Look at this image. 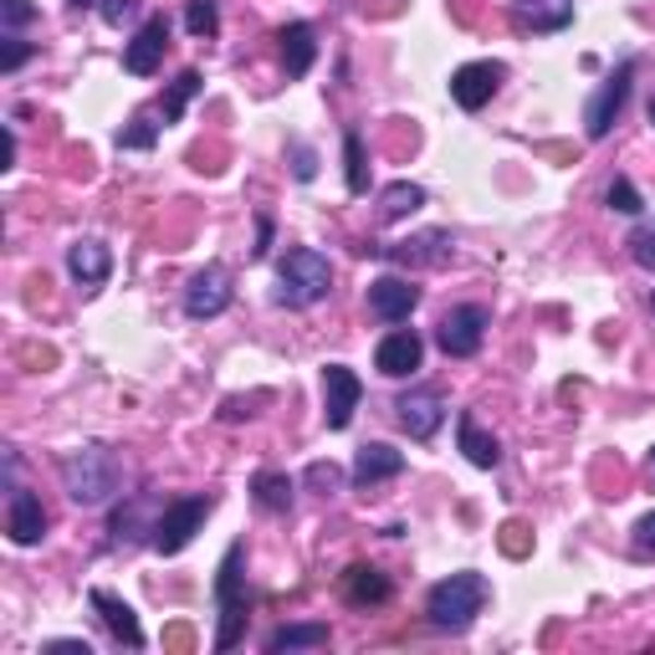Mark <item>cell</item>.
<instances>
[{"instance_id":"obj_1","label":"cell","mask_w":655,"mask_h":655,"mask_svg":"<svg viewBox=\"0 0 655 655\" xmlns=\"http://www.w3.org/2000/svg\"><path fill=\"white\" fill-rule=\"evenodd\" d=\"M57 471H62V487H68V497L77 507H102L108 497H118V487H123V466H118V456L108 451V446H98V440H87V446L68 451L62 461H57Z\"/></svg>"},{"instance_id":"obj_2","label":"cell","mask_w":655,"mask_h":655,"mask_svg":"<svg viewBox=\"0 0 655 655\" xmlns=\"http://www.w3.org/2000/svg\"><path fill=\"white\" fill-rule=\"evenodd\" d=\"M241 558H246V543L235 538L226 548L216 569V605H220V630H216V651H235L241 635H246V615H252V594H246V573H241Z\"/></svg>"},{"instance_id":"obj_3","label":"cell","mask_w":655,"mask_h":655,"mask_svg":"<svg viewBox=\"0 0 655 655\" xmlns=\"http://www.w3.org/2000/svg\"><path fill=\"white\" fill-rule=\"evenodd\" d=\"M328 287H333V267H328V256L313 252V246H292V252L277 262V307H313L328 298Z\"/></svg>"},{"instance_id":"obj_4","label":"cell","mask_w":655,"mask_h":655,"mask_svg":"<svg viewBox=\"0 0 655 655\" xmlns=\"http://www.w3.org/2000/svg\"><path fill=\"white\" fill-rule=\"evenodd\" d=\"M487 605V579L482 573H451V579H440L430 594H425V620L436 624V630H471V620L482 615Z\"/></svg>"},{"instance_id":"obj_5","label":"cell","mask_w":655,"mask_h":655,"mask_svg":"<svg viewBox=\"0 0 655 655\" xmlns=\"http://www.w3.org/2000/svg\"><path fill=\"white\" fill-rule=\"evenodd\" d=\"M205 518H210V497H174V502L154 518V548L159 554H185L190 543H195V533L205 527Z\"/></svg>"},{"instance_id":"obj_6","label":"cell","mask_w":655,"mask_h":655,"mask_svg":"<svg viewBox=\"0 0 655 655\" xmlns=\"http://www.w3.org/2000/svg\"><path fill=\"white\" fill-rule=\"evenodd\" d=\"M630 87H635V57H624L620 68L605 77V87L589 98V108H584V134L589 138H609L615 118H620L624 102H630Z\"/></svg>"},{"instance_id":"obj_7","label":"cell","mask_w":655,"mask_h":655,"mask_svg":"<svg viewBox=\"0 0 655 655\" xmlns=\"http://www.w3.org/2000/svg\"><path fill=\"white\" fill-rule=\"evenodd\" d=\"M487 323H492V313L482 303L451 307V313L440 318V328H436L440 353H446V359H471V353L482 349V338H487Z\"/></svg>"},{"instance_id":"obj_8","label":"cell","mask_w":655,"mask_h":655,"mask_svg":"<svg viewBox=\"0 0 655 655\" xmlns=\"http://www.w3.org/2000/svg\"><path fill=\"white\" fill-rule=\"evenodd\" d=\"M456 252V241L446 231H421L410 235V241H395V246H379L369 241L364 256H379V262H395V267H446Z\"/></svg>"},{"instance_id":"obj_9","label":"cell","mask_w":655,"mask_h":655,"mask_svg":"<svg viewBox=\"0 0 655 655\" xmlns=\"http://www.w3.org/2000/svg\"><path fill=\"white\" fill-rule=\"evenodd\" d=\"M359 400H364L359 374H353L349 364H328V369H323V421H328V430H349Z\"/></svg>"},{"instance_id":"obj_10","label":"cell","mask_w":655,"mask_h":655,"mask_svg":"<svg viewBox=\"0 0 655 655\" xmlns=\"http://www.w3.org/2000/svg\"><path fill=\"white\" fill-rule=\"evenodd\" d=\"M231 298H235L231 271L220 267V262H210L205 271H195V277H190V287H185V313H190L195 323L220 318V313L231 307Z\"/></svg>"},{"instance_id":"obj_11","label":"cell","mask_w":655,"mask_h":655,"mask_svg":"<svg viewBox=\"0 0 655 655\" xmlns=\"http://www.w3.org/2000/svg\"><path fill=\"white\" fill-rule=\"evenodd\" d=\"M425 359V343L415 328H395V333L379 338V349H374V369L385 374V379H410V374L421 369Z\"/></svg>"},{"instance_id":"obj_12","label":"cell","mask_w":655,"mask_h":655,"mask_svg":"<svg viewBox=\"0 0 655 655\" xmlns=\"http://www.w3.org/2000/svg\"><path fill=\"white\" fill-rule=\"evenodd\" d=\"M395 410H400V425L410 430V440H430L440 430V421H446V400H440V389H430V385L400 395Z\"/></svg>"},{"instance_id":"obj_13","label":"cell","mask_w":655,"mask_h":655,"mask_svg":"<svg viewBox=\"0 0 655 655\" xmlns=\"http://www.w3.org/2000/svg\"><path fill=\"white\" fill-rule=\"evenodd\" d=\"M497 83H502V62H466V68L451 72V98L466 113H482L492 102V93H497Z\"/></svg>"},{"instance_id":"obj_14","label":"cell","mask_w":655,"mask_h":655,"mask_svg":"<svg viewBox=\"0 0 655 655\" xmlns=\"http://www.w3.org/2000/svg\"><path fill=\"white\" fill-rule=\"evenodd\" d=\"M165 47H169V16H149L134 32V41L123 47V68L134 72V77H149L165 62Z\"/></svg>"},{"instance_id":"obj_15","label":"cell","mask_w":655,"mask_h":655,"mask_svg":"<svg viewBox=\"0 0 655 655\" xmlns=\"http://www.w3.org/2000/svg\"><path fill=\"white\" fill-rule=\"evenodd\" d=\"M5 533L16 548H36L47 538V512H41V497L26 487H11V512H5Z\"/></svg>"},{"instance_id":"obj_16","label":"cell","mask_w":655,"mask_h":655,"mask_svg":"<svg viewBox=\"0 0 655 655\" xmlns=\"http://www.w3.org/2000/svg\"><path fill=\"white\" fill-rule=\"evenodd\" d=\"M421 303V287L410 282V277H379L369 282V313L379 323H404Z\"/></svg>"},{"instance_id":"obj_17","label":"cell","mask_w":655,"mask_h":655,"mask_svg":"<svg viewBox=\"0 0 655 655\" xmlns=\"http://www.w3.org/2000/svg\"><path fill=\"white\" fill-rule=\"evenodd\" d=\"M87 605L102 615V624L113 630L118 645H129V651H144V624H138L134 605H123V599H118V594H108V589H93V594H87Z\"/></svg>"},{"instance_id":"obj_18","label":"cell","mask_w":655,"mask_h":655,"mask_svg":"<svg viewBox=\"0 0 655 655\" xmlns=\"http://www.w3.org/2000/svg\"><path fill=\"white\" fill-rule=\"evenodd\" d=\"M338 589H343V599H349L353 609H369V605H385L389 594V573H379L374 563H349L343 569V579H338Z\"/></svg>"},{"instance_id":"obj_19","label":"cell","mask_w":655,"mask_h":655,"mask_svg":"<svg viewBox=\"0 0 655 655\" xmlns=\"http://www.w3.org/2000/svg\"><path fill=\"white\" fill-rule=\"evenodd\" d=\"M277 41H282L287 77H307V72H313V62H318V32H313L307 21H287L282 32H277Z\"/></svg>"},{"instance_id":"obj_20","label":"cell","mask_w":655,"mask_h":655,"mask_svg":"<svg viewBox=\"0 0 655 655\" xmlns=\"http://www.w3.org/2000/svg\"><path fill=\"white\" fill-rule=\"evenodd\" d=\"M68 271L77 287H102L113 277V252L102 241H72L68 246Z\"/></svg>"},{"instance_id":"obj_21","label":"cell","mask_w":655,"mask_h":655,"mask_svg":"<svg viewBox=\"0 0 655 655\" xmlns=\"http://www.w3.org/2000/svg\"><path fill=\"white\" fill-rule=\"evenodd\" d=\"M400 471H404V451H395L385 440H369V446H359V456H353V482H359V487L389 482V476H400Z\"/></svg>"},{"instance_id":"obj_22","label":"cell","mask_w":655,"mask_h":655,"mask_svg":"<svg viewBox=\"0 0 655 655\" xmlns=\"http://www.w3.org/2000/svg\"><path fill=\"white\" fill-rule=\"evenodd\" d=\"M456 440H461V451H466L471 466L492 471L497 461H502V446H497V436H487V430H482V421H476L471 410H461V415H456Z\"/></svg>"},{"instance_id":"obj_23","label":"cell","mask_w":655,"mask_h":655,"mask_svg":"<svg viewBox=\"0 0 655 655\" xmlns=\"http://www.w3.org/2000/svg\"><path fill=\"white\" fill-rule=\"evenodd\" d=\"M573 21V0H518L522 32H563Z\"/></svg>"},{"instance_id":"obj_24","label":"cell","mask_w":655,"mask_h":655,"mask_svg":"<svg viewBox=\"0 0 655 655\" xmlns=\"http://www.w3.org/2000/svg\"><path fill=\"white\" fill-rule=\"evenodd\" d=\"M149 512H154V497H134L129 507H118L113 512V522H108V533H113V543L118 548H134L144 533L154 538V522H149Z\"/></svg>"},{"instance_id":"obj_25","label":"cell","mask_w":655,"mask_h":655,"mask_svg":"<svg viewBox=\"0 0 655 655\" xmlns=\"http://www.w3.org/2000/svg\"><path fill=\"white\" fill-rule=\"evenodd\" d=\"M292 492H298V482H292L287 471H256L252 476V502L262 507V512H287V507H292Z\"/></svg>"},{"instance_id":"obj_26","label":"cell","mask_w":655,"mask_h":655,"mask_svg":"<svg viewBox=\"0 0 655 655\" xmlns=\"http://www.w3.org/2000/svg\"><path fill=\"white\" fill-rule=\"evenodd\" d=\"M318 645H328V624H323V620L282 624V630H271V640H267L271 655H282V651H318Z\"/></svg>"},{"instance_id":"obj_27","label":"cell","mask_w":655,"mask_h":655,"mask_svg":"<svg viewBox=\"0 0 655 655\" xmlns=\"http://www.w3.org/2000/svg\"><path fill=\"white\" fill-rule=\"evenodd\" d=\"M343 180H349V195L369 190V154H364V134L359 129L343 134Z\"/></svg>"},{"instance_id":"obj_28","label":"cell","mask_w":655,"mask_h":655,"mask_svg":"<svg viewBox=\"0 0 655 655\" xmlns=\"http://www.w3.org/2000/svg\"><path fill=\"white\" fill-rule=\"evenodd\" d=\"M201 87H205V77H201V72H195V68H185V72H180V77L169 83L165 102H159V113H165V123H180V118H185V108H190V98H195Z\"/></svg>"},{"instance_id":"obj_29","label":"cell","mask_w":655,"mask_h":655,"mask_svg":"<svg viewBox=\"0 0 655 655\" xmlns=\"http://www.w3.org/2000/svg\"><path fill=\"white\" fill-rule=\"evenodd\" d=\"M425 205V190L421 185H410V180H395V185L379 195V216L385 220H404V216H415Z\"/></svg>"},{"instance_id":"obj_30","label":"cell","mask_w":655,"mask_h":655,"mask_svg":"<svg viewBox=\"0 0 655 655\" xmlns=\"http://www.w3.org/2000/svg\"><path fill=\"white\" fill-rule=\"evenodd\" d=\"M185 32L195 36V41H210V36L220 32V5L216 0H190L185 5Z\"/></svg>"},{"instance_id":"obj_31","label":"cell","mask_w":655,"mask_h":655,"mask_svg":"<svg viewBox=\"0 0 655 655\" xmlns=\"http://www.w3.org/2000/svg\"><path fill=\"white\" fill-rule=\"evenodd\" d=\"M605 205H609V210H620V216H640V210H645V201H640L635 180H624V174H615V180H609Z\"/></svg>"},{"instance_id":"obj_32","label":"cell","mask_w":655,"mask_h":655,"mask_svg":"<svg viewBox=\"0 0 655 655\" xmlns=\"http://www.w3.org/2000/svg\"><path fill=\"white\" fill-rule=\"evenodd\" d=\"M624 246H630V262H635V267L655 271V220H640L635 231H630V241H624Z\"/></svg>"},{"instance_id":"obj_33","label":"cell","mask_w":655,"mask_h":655,"mask_svg":"<svg viewBox=\"0 0 655 655\" xmlns=\"http://www.w3.org/2000/svg\"><path fill=\"white\" fill-rule=\"evenodd\" d=\"M154 138H159V123L149 113H138L123 134H118V149H154Z\"/></svg>"},{"instance_id":"obj_34","label":"cell","mask_w":655,"mask_h":655,"mask_svg":"<svg viewBox=\"0 0 655 655\" xmlns=\"http://www.w3.org/2000/svg\"><path fill=\"white\" fill-rule=\"evenodd\" d=\"M32 41H21L16 32H5V41H0V72H5V77H11V72H21L26 68V62H32Z\"/></svg>"},{"instance_id":"obj_35","label":"cell","mask_w":655,"mask_h":655,"mask_svg":"<svg viewBox=\"0 0 655 655\" xmlns=\"http://www.w3.org/2000/svg\"><path fill=\"white\" fill-rule=\"evenodd\" d=\"M307 487L313 492H323V497H333L338 492V482H343V471L333 466V461H313V466H307V476H303Z\"/></svg>"},{"instance_id":"obj_36","label":"cell","mask_w":655,"mask_h":655,"mask_svg":"<svg viewBox=\"0 0 655 655\" xmlns=\"http://www.w3.org/2000/svg\"><path fill=\"white\" fill-rule=\"evenodd\" d=\"M0 21H5V32H21L36 21V5L32 0H0Z\"/></svg>"},{"instance_id":"obj_37","label":"cell","mask_w":655,"mask_h":655,"mask_svg":"<svg viewBox=\"0 0 655 655\" xmlns=\"http://www.w3.org/2000/svg\"><path fill=\"white\" fill-rule=\"evenodd\" d=\"M292 174H298V180H303V185H307V180H313V174H318V154L307 149L303 138H298V144H292Z\"/></svg>"},{"instance_id":"obj_38","label":"cell","mask_w":655,"mask_h":655,"mask_svg":"<svg viewBox=\"0 0 655 655\" xmlns=\"http://www.w3.org/2000/svg\"><path fill=\"white\" fill-rule=\"evenodd\" d=\"M98 11H102V21H108V26H123V21L138 16V0H102Z\"/></svg>"},{"instance_id":"obj_39","label":"cell","mask_w":655,"mask_h":655,"mask_svg":"<svg viewBox=\"0 0 655 655\" xmlns=\"http://www.w3.org/2000/svg\"><path fill=\"white\" fill-rule=\"evenodd\" d=\"M41 651L47 655H93V645H87V640H47Z\"/></svg>"},{"instance_id":"obj_40","label":"cell","mask_w":655,"mask_h":655,"mask_svg":"<svg viewBox=\"0 0 655 655\" xmlns=\"http://www.w3.org/2000/svg\"><path fill=\"white\" fill-rule=\"evenodd\" d=\"M252 256L262 262V256H271V216H256V246Z\"/></svg>"},{"instance_id":"obj_41","label":"cell","mask_w":655,"mask_h":655,"mask_svg":"<svg viewBox=\"0 0 655 655\" xmlns=\"http://www.w3.org/2000/svg\"><path fill=\"white\" fill-rule=\"evenodd\" d=\"M635 543L645 548V554H655V512H645V518L635 522Z\"/></svg>"},{"instance_id":"obj_42","label":"cell","mask_w":655,"mask_h":655,"mask_svg":"<svg viewBox=\"0 0 655 655\" xmlns=\"http://www.w3.org/2000/svg\"><path fill=\"white\" fill-rule=\"evenodd\" d=\"M72 11H87V5H98V0H68Z\"/></svg>"},{"instance_id":"obj_43","label":"cell","mask_w":655,"mask_h":655,"mask_svg":"<svg viewBox=\"0 0 655 655\" xmlns=\"http://www.w3.org/2000/svg\"><path fill=\"white\" fill-rule=\"evenodd\" d=\"M645 113H651V123H655V98H651V108H645Z\"/></svg>"},{"instance_id":"obj_44","label":"cell","mask_w":655,"mask_h":655,"mask_svg":"<svg viewBox=\"0 0 655 655\" xmlns=\"http://www.w3.org/2000/svg\"><path fill=\"white\" fill-rule=\"evenodd\" d=\"M651 476H655V451H651Z\"/></svg>"},{"instance_id":"obj_45","label":"cell","mask_w":655,"mask_h":655,"mask_svg":"<svg viewBox=\"0 0 655 655\" xmlns=\"http://www.w3.org/2000/svg\"><path fill=\"white\" fill-rule=\"evenodd\" d=\"M651 307H655V303H651Z\"/></svg>"}]
</instances>
